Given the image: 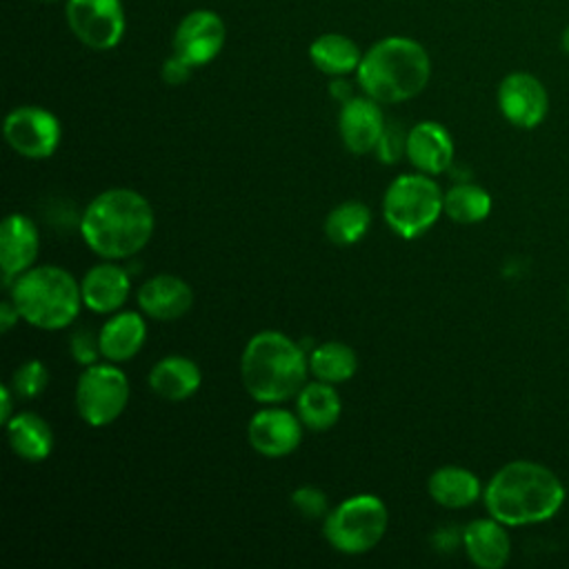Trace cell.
<instances>
[{
	"label": "cell",
	"instance_id": "6da1fadb",
	"mask_svg": "<svg viewBox=\"0 0 569 569\" xmlns=\"http://www.w3.org/2000/svg\"><path fill=\"white\" fill-rule=\"evenodd\" d=\"M153 227L156 216L149 200L127 187L98 193L80 218L84 244L107 260H122L142 251L153 236Z\"/></svg>",
	"mask_w": 569,
	"mask_h": 569
},
{
	"label": "cell",
	"instance_id": "7a4b0ae2",
	"mask_svg": "<svg viewBox=\"0 0 569 569\" xmlns=\"http://www.w3.org/2000/svg\"><path fill=\"white\" fill-rule=\"evenodd\" d=\"M482 498L489 516L507 527H520L549 520L565 502V487L549 467L513 460L491 476Z\"/></svg>",
	"mask_w": 569,
	"mask_h": 569
},
{
	"label": "cell",
	"instance_id": "3957f363",
	"mask_svg": "<svg viewBox=\"0 0 569 569\" xmlns=\"http://www.w3.org/2000/svg\"><path fill=\"white\" fill-rule=\"evenodd\" d=\"M309 373V353L282 331L264 329L249 338L240 358V378L247 393L262 405L296 398Z\"/></svg>",
	"mask_w": 569,
	"mask_h": 569
},
{
	"label": "cell",
	"instance_id": "277c9868",
	"mask_svg": "<svg viewBox=\"0 0 569 569\" xmlns=\"http://www.w3.org/2000/svg\"><path fill=\"white\" fill-rule=\"evenodd\" d=\"M431 78L427 49L405 36L378 40L362 53L356 69L358 87L380 104H396L418 96Z\"/></svg>",
	"mask_w": 569,
	"mask_h": 569
},
{
	"label": "cell",
	"instance_id": "5b68a950",
	"mask_svg": "<svg viewBox=\"0 0 569 569\" xmlns=\"http://www.w3.org/2000/svg\"><path fill=\"white\" fill-rule=\"evenodd\" d=\"M11 300L31 327L56 331L69 327L82 305L80 282L62 267L42 264L20 273L11 284Z\"/></svg>",
	"mask_w": 569,
	"mask_h": 569
},
{
	"label": "cell",
	"instance_id": "8992f818",
	"mask_svg": "<svg viewBox=\"0 0 569 569\" xmlns=\"http://www.w3.org/2000/svg\"><path fill=\"white\" fill-rule=\"evenodd\" d=\"M442 204L445 193L433 178L427 173H402L385 191L382 216L396 236L416 240L445 213Z\"/></svg>",
	"mask_w": 569,
	"mask_h": 569
},
{
	"label": "cell",
	"instance_id": "52a82bcc",
	"mask_svg": "<svg viewBox=\"0 0 569 569\" xmlns=\"http://www.w3.org/2000/svg\"><path fill=\"white\" fill-rule=\"evenodd\" d=\"M389 527L387 505L373 493H356L336 505L322 520L325 540L345 556L371 551Z\"/></svg>",
	"mask_w": 569,
	"mask_h": 569
},
{
	"label": "cell",
	"instance_id": "ba28073f",
	"mask_svg": "<svg viewBox=\"0 0 569 569\" xmlns=\"http://www.w3.org/2000/svg\"><path fill=\"white\" fill-rule=\"evenodd\" d=\"M129 402V380L116 365H89L76 382V409L91 427H107Z\"/></svg>",
	"mask_w": 569,
	"mask_h": 569
},
{
	"label": "cell",
	"instance_id": "9c48e42d",
	"mask_svg": "<svg viewBox=\"0 0 569 569\" xmlns=\"http://www.w3.org/2000/svg\"><path fill=\"white\" fill-rule=\"evenodd\" d=\"M4 140L7 144L31 160H42L53 156V151L60 144L62 129L60 120L44 107H16L13 111L7 113L4 124Z\"/></svg>",
	"mask_w": 569,
	"mask_h": 569
},
{
	"label": "cell",
	"instance_id": "30bf717a",
	"mask_svg": "<svg viewBox=\"0 0 569 569\" xmlns=\"http://www.w3.org/2000/svg\"><path fill=\"white\" fill-rule=\"evenodd\" d=\"M64 13L73 36L98 51L113 49L124 33L120 0H67Z\"/></svg>",
	"mask_w": 569,
	"mask_h": 569
},
{
	"label": "cell",
	"instance_id": "8fae6325",
	"mask_svg": "<svg viewBox=\"0 0 569 569\" xmlns=\"http://www.w3.org/2000/svg\"><path fill=\"white\" fill-rule=\"evenodd\" d=\"M498 109L513 127H538L549 109L545 84L527 71L507 73L498 84Z\"/></svg>",
	"mask_w": 569,
	"mask_h": 569
},
{
	"label": "cell",
	"instance_id": "7c38bea8",
	"mask_svg": "<svg viewBox=\"0 0 569 569\" xmlns=\"http://www.w3.org/2000/svg\"><path fill=\"white\" fill-rule=\"evenodd\" d=\"M302 420L280 407H267L251 416L247 438L253 451L264 458H284L293 453L302 440Z\"/></svg>",
	"mask_w": 569,
	"mask_h": 569
},
{
	"label": "cell",
	"instance_id": "4fadbf2b",
	"mask_svg": "<svg viewBox=\"0 0 569 569\" xmlns=\"http://www.w3.org/2000/svg\"><path fill=\"white\" fill-rule=\"evenodd\" d=\"M224 38L227 29L222 18L213 11L196 9L180 20L173 33V51L193 67H202L220 53Z\"/></svg>",
	"mask_w": 569,
	"mask_h": 569
},
{
	"label": "cell",
	"instance_id": "5bb4252c",
	"mask_svg": "<svg viewBox=\"0 0 569 569\" xmlns=\"http://www.w3.org/2000/svg\"><path fill=\"white\" fill-rule=\"evenodd\" d=\"M385 127L387 122H385L380 102L369 96H353L340 107L338 133L342 144L356 156L376 151V144Z\"/></svg>",
	"mask_w": 569,
	"mask_h": 569
},
{
	"label": "cell",
	"instance_id": "9a60e30c",
	"mask_svg": "<svg viewBox=\"0 0 569 569\" xmlns=\"http://www.w3.org/2000/svg\"><path fill=\"white\" fill-rule=\"evenodd\" d=\"M38 244V229L29 216L11 213L4 218L0 229V267L4 287H11L20 273L33 267Z\"/></svg>",
	"mask_w": 569,
	"mask_h": 569
},
{
	"label": "cell",
	"instance_id": "2e32d148",
	"mask_svg": "<svg viewBox=\"0 0 569 569\" xmlns=\"http://www.w3.org/2000/svg\"><path fill=\"white\" fill-rule=\"evenodd\" d=\"M409 162L427 176H438L449 169L453 160L451 133L436 120H422L407 131Z\"/></svg>",
	"mask_w": 569,
	"mask_h": 569
},
{
	"label": "cell",
	"instance_id": "e0dca14e",
	"mask_svg": "<svg viewBox=\"0 0 569 569\" xmlns=\"http://www.w3.org/2000/svg\"><path fill=\"white\" fill-rule=\"evenodd\" d=\"M193 305L191 287L173 276V273H158L144 280L138 289V307L144 316L153 320H178L182 318Z\"/></svg>",
	"mask_w": 569,
	"mask_h": 569
},
{
	"label": "cell",
	"instance_id": "ac0fdd59",
	"mask_svg": "<svg viewBox=\"0 0 569 569\" xmlns=\"http://www.w3.org/2000/svg\"><path fill=\"white\" fill-rule=\"evenodd\" d=\"M80 291H82V305H87L91 311L111 313L127 302L131 291V280L122 267L113 262H100L84 273L80 282Z\"/></svg>",
	"mask_w": 569,
	"mask_h": 569
},
{
	"label": "cell",
	"instance_id": "d6986e66",
	"mask_svg": "<svg viewBox=\"0 0 569 569\" xmlns=\"http://www.w3.org/2000/svg\"><path fill=\"white\" fill-rule=\"evenodd\" d=\"M467 558L480 569H500L511 553V540L500 520L478 518L462 529Z\"/></svg>",
	"mask_w": 569,
	"mask_h": 569
},
{
	"label": "cell",
	"instance_id": "ffe728a7",
	"mask_svg": "<svg viewBox=\"0 0 569 569\" xmlns=\"http://www.w3.org/2000/svg\"><path fill=\"white\" fill-rule=\"evenodd\" d=\"M202 385L200 367L187 356H164L149 371V387L156 396L180 402L191 398Z\"/></svg>",
	"mask_w": 569,
	"mask_h": 569
},
{
	"label": "cell",
	"instance_id": "44dd1931",
	"mask_svg": "<svg viewBox=\"0 0 569 569\" xmlns=\"http://www.w3.org/2000/svg\"><path fill=\"white\" fill-rule=\"evenodd\" d=\"M147 325L138 311H120L111 316L98 331L100 351L109 362H127L142 349Z\"/></svg>",
	"mask_w": 569,
	"mask_h": 569
},
{
	"label": "cell",
	"instance_id": "7402d4cb",
	"mask_svg": "<svg viewBox=\"0 0 569 569\" xmlns=\"http://www.w3.org/2000/svg\"><path fill=\"white\" fill-rule=\"evenodd\" d=\"M4 427L9 447L18 458L27 462H40L51 453L53 431L42 416L33 411H20L13 413V418Z\"/></svg>",
	"mask_w": 569,
	"mask_h": 569
},
{
	"label": "cell",
	"instance_id": "603a6c76",
	"mask_svg": "<svg viewBox=\"0 0 569 569\" xmlns=\"http://www.w3.org/2000/svg\"><path fill=\"white\" fill-rule=\"evenodd\" d=\"M427 491L431 500L445 509H462L473 505L480 493V480L473 471L456 465L436 469L427 480Z\"/></svg>",
	"mask_w": 569,
	"mask_h": 569
},
{
	"label": "cell",
	"instance_id": "cb8c5ba5",
	"mask_svg": "<svg viewBox=\"0 0 569 569\" xmlns=\"http://www.w3.org/2000/svg\"><path fill=\"white\" fill-rule=\"evenodd\" d=\"M296 413L307 429L327 431L338 422L342 413V400L331 382L316 378L313 382H305V387L298 391Z\"/></svg>",
	"mask_w": 569,
	"mask_h": 569
},
{
	"label": "cell",
	"instance_id": "d4e9b609",
	"mask_svg": "<svg viewBox=\"0 0 569 569\" xmlns=\"http://www.w3.org/2000/svg\"><path fill=\"white\" fill-rule=\"evenodd\" d=\"M309 58L316 69L336 78L356 71L362 53L351 38L342 33H322L311 42Z\"/></svg>",
	"mask_w": 569,
	"mask_h": 569
},
{
	"label": "cell",
	"instance_id": "484cf974",
	"mask_svg": "<svg viewBox=\"0 0 569 569\" xmlns=\"http://www.w3.org/2000/svg\"><path fill=\"white\" fill-rule=\"evenodd\" d=\"M371 227V209L360 200H345L336 204L325 218V236L336 247H351L360 242Z\"/></svg>",
	"mask_w": 569,
	"mask_h": 569
},
{
	"label": "cell",
	"instance_id": "4316f807",
	"mask_svg": "<svg viewBox=\"0 0 569 569\" xmlns=\"http://www.w3.org/2000/svg\"><path fill=\"white\" fill-rule=\"evenodd\" d=\"M358 369V356L356 351L338 340L322 342L311 349L309 353V371L325 382L338 385L353 378Z\"/></svg>",
	"mask_w": 569,
	"mask_h": 569
},
{
	"label": "cell",
	"instance_id": "83f0119b",
	"mask_svg": "<svg viewBox=\"0 0 569 569\" xmlns=\"http://www.w3.org/2000/svg\"><path fill=\"white\" fill-rule=\"evenodd\" d=\"M442 211L453 222L473 224V222H480V220H485L489 216V211H491V196L480 184L460 182V184H453L445 193Z\"/></svg>",
	"mask_w": 569,
	"mask_h": 569
},
{
	"label": "cell",
	"instance_id": "f1b7e54d",
	"mask_svg": "<svg viewBox=\"0 0 569 569\" xmlns=\"http://www.w3.org/2000/svg\"><path fill=\"white\" fill-rule=\"evenodd\" d=\"M49 387V369L40 360L22 362L11 376V389L18 398H38Z\"/></svg>",
	"mask_w": 569,
	"mask_h": 569
},
{
	"label": "cell",
	"instance_id": "f546056e",
	"mask_svg": "<svg viewBox=\"0 0 569 569\" xmlns=\"http://www.w3.org/2000/svg\"><path fill=\"white\" fill-rule=\"evenodd\" d=\"M291 505L307 520H320V518L325 520L327 513L331 511L327 493L322 489H318V487H311V485L298 487L291 493Z\"/></svg>",
	"mask_w": 569,
	"mask_h": 569
},
{
	"label": "cell",
	"instance_id": "4dcf8cb0",
	"mask_svg": "<svg viewBox=\"0 0 569 569\" xmlns=\"http://www.w3.org/2000/svg\"><path fill=\"white\" fill-rule=\"evenodd\" d=\"M69 351L73 356L76 362L89 367V365H96L98 358L102 356L100 351V340L98 336H93L89 329H78L71 333L69 338Z\"/></svg>",
	"mask_w": 569,
	"mask_h": 569
},
{
	"label": "cell",
	"instance_id": "1f68e13d",
	"mask_svg": "<svg viewBox=\"0 0 569 569\" xmlns=\"http://www.w3.org/2000/svg\"><path fill=\"white\" fill-rule=\"evenodd\" d=\"M376 153L385 164H393L400 160L402 153H407V133L393 124V127H385L378 144H376Z\"/></svg>",
	"mask_w": 569,
	"mask_h": 569
},
{
	"label": "cell",
	"instance_id": "d6a6232c",
	"mask_svg": "<svg viewBox=\"0 0 569 569\" xmlns=\"http://www.w3.org/2000/svg\"><path fill=\"white\" fill-rule=\"evenodd\" d=\"M191 69L193 64L187 62L182 56H178L176 51L162 62V69H160V76L167 84H184L191 76Z\"/></svg>",
	"mask_w": 569,
	"mask_h": 569
},
{
	"label": "cell",
	"instance_id": "836d02e7",
	"mask_svg": "<svg viewBox=\"0 0 569 569\" xmlns=\"http://www.w3.org/2000/svg\"><path fill=\"white\" fill-rule=\"evenodd\" d=\"M20 318H22V316H20L16 302H13L11 298L2 300V305H0V331L7 333Z\"/></svg>",
	"mask_w": 569,
	"mask_h": 569
},
{
	"label": "cell",
	"instance_id": "e575fe53",
	"mask_svg": "<svg viewBox=\"0 0 569 569\" xmlns=\"http://www.w3.org/2000/svg\"><path fill=\"white\" fill-rule=\"evenodd\" d=\"M329 93L340 100V104H345L347 100L353 98V89H351V82H347L342 76H336V80H331L329 84Z\"/></svg>",
	"mask_w": 569,
	"mask_h": 569
},
{
	"label": "cell",
	"instance_id": "d590c367",
	"mask_svg": "<svg viewBox=\"0 0 569 569\" xmlns=\"http://www.w3.org/2000/svg\"><path fill=\"white\" fill-rule=\"evenodd\" d=\"M0 400H2L0 420H2V425H7L13 418V389L11 387H2L0 389Z\"/></svg>",
	"mask_w": 569,
	"mask_h": 569
},
{
	"label": "cell",
	"instance_id": "8d00e7d4",
	"mask_svg": "<svg viewBox=\"0 0 569 569\" xmlns=\"http://www.w3.org/2000/svg\"><path fill=\"white\" fill-rule=\"evenodd\" d=\"M560 44H562V49L569 53V24L565 27V31H562V36H560Z\"/></svg>",
	"mask_w": 569,
	"mask_h": 569
},
{
	"label": "cell",
	"instance_id": "74e56055",
	"mask_svg": "<svg viewBox=\"0 0 569 569\" xmlns=\"http://www.w3.org/2000/svg\"><path fill=\"white\" fill-rule=\"evenodd\" d=\"M47 2H49V0H47Z\"/></svg>",
	"mask_w": 569,
	"mask_h": 569
}]
</instances>
